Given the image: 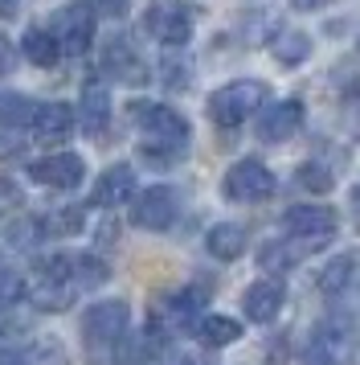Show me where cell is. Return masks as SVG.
Segmentation results:
<instances>
[{"label":"cell","instance_id":"1","mask_svg":"<svg viewBox=\"0 0 360 365\" xmlns=\"http://www.w3.org/2000/svg\"><path fill=\"white\" fill-rule=\"evenodd\" d=\"M131 119L144 128L147 144H144V156L147 160H176L184 156L189 148V119L172 111V107H160V103H131Z\"/></svg>","mask_w":360,"mask_h":365},{"label":"cell","instance_id":"2","mask_svg":"<svg viewBox=\"0 0 360 365\" xmlns=\"http://www.w3.org/2000/svg\"><path fill=\"white\" fill-rule=\"evenodd\" d=\"M266 83H258V78H238V83H226L221 91H213L209 95V115L217 128H242L245 119L258 111L262 103H266Z\"/></svg>","mask_w":360,"mask_h":365},{"label":"cell","instance_id":"3","mask_svg":"<svg viewBox=\"0 0 360 365\" xmlns=\"http://www.w3.org/2000/svg\"><path fill=\"white\" fill-rule=\"evenodd\" d=\"M131 324V308L123 299H102V304H90V312L82 320V341L90 353H107L115 349L123 336H127Z\"/></svg>","mask_w":360,"mask_h":365},{"label":"cell","instance_id":"4","mask_svg":"<svg viewBox=\"0 0 360 365\" xmlns=\"http://www.w3.org/2000/svg\"><path fill=\"white\" fill-rule=\"evenodd\" d=\"M193 25H196V9L189 0H168V4H156L147 13V34L164 46H184L193 37Z\"/></svg>","mask_w":360,"mask_h":365},{"label":"cell","instance_id":"5","mask_svg":"<svg viewBox=\"0 0 360 365\" xmlns=\"http://www.w3.org/2000/svg\"><path fill=\"white\" fill-rule=\"evenodd\" d=\"M180 214V197L176 189L168 185H152L144 193H135V205H131V222L139 230H168Z\"/></svg>","mask_w":360,"mask_h":365},{"label":"cell","instance_id":"6","mask_svg":"<svg viewBox=\"0 0 360 365\" xmlns=\"http://www.w3.org/2000/svg\"><path fill=\"white\" fill-rule=\"evenodd\" d=\"M221 193L233 201H266L275 193V173L262 165V160H238V165L226 173V181H221Z\"/></svg>","mask_w":360,"mask_h":365},{"label":"cell","instance_id":"7","mask_svg":"<svg viewBox=\"0 0 360 365\" xmlns=\"http://www.w3.org/2000/svg\"><path fill=\"white\" fill-rule=\"evenodd\" d=\"M29 177L37 185H46V189H78L82 177H86V165H82V156H74V152H53V156L33 160Z\"/></svg>","mask_w":360,"mask_h":365},{"label":"cell","instance_id":"8","mask_svg":"<svg viewBox=\"0 0 360 365\" xmlns=\"http://www.w3.org/2000/svg\"><path fill=\"white\" fill-rule=\"evenodd\" d=\"M53 37L62 41V53H86L95 41V13L86 4H70L53 25Z\"/></svg>","mask_w":360,"mask_h":365},{"label":"cell","instance_id":"9","mask_svg":"<svg viewBox=\"0 0 360 365\" xmlns=\"http://www.w3.org/2000/svg\"><path fill=\"white\" fill-rule=\"evenodd\" d=\"M242 308H245V320H254V324H270L282 308V279L275 275H262L245 287L242 296Z\"/></svg>","mask_w":360,"mask_h":365},{"label":"cell","instance_id":"10","mask_svg":"<svg viewBox=\"0 0 360 365\" xmlns=\"http://www.w3.org/2000/svg\"><path fill=\"white\" fill-rule=\"evenodd\" d=\"M299 123H303V99H282L275 107H266L258 119V140L266 144H282V140H291L299 132Z\"/></svg>","mask_w":360,"mask_h":365},{"label":"cell","instance_id":"11","mask_svg":"<svg viewBox=\"0 0 360 365\" xmlns=\"http://www.w3.org/2000/svg\"><path fill=\"white\" fill-rule=\"evenodd\" d=\"M102 74H111V78H119V83H131V86L147 83L144 58L131 50L123 37H111V41L102 46Z\"/></svg>","mask_w":360,"mask_h":365},{"label":"cell","instance_id":"12","mask_svg":"<svg viewBox=\"0 0 360 365\" xmlns=\"http://www.w3.org/2000/svg\"><path fill=\"white\" fill-rule=\"evenodd\" d=\"M29 132L41 140V144H58L74 132V107L70 103H37L33 107V123Z\"/></svg>","mask_w":360,"mask_h":365},{"label":"cell","instance_id":"13","mask_svg":"<svg viewBox=\"0 0 360 365\" xmlns=\"http://www.w3.org/2000/svg\"><path fill=\"white\" fill-rule=\"evenodd\" d=\"M282 226L291 234H303V238H327V234H336L340 217L327 205H291L282 214Z\"/></svg>","mask_w":360,"mask_h":365},{"label":"cell","instance_id":"14","mask_svg":"<svg viewBox=\"0 0 360 365\" xmlns=\"http://www.w3.org/2000/svg\"><path fill=\"white\" fill-rule=\"evenodd\" d=\"M131 197H135V168H127V165H111L95 181V189H90V201L102 205V210L127 205Z\"/></svg>","mask_w":360,"mask_h":365},{"label":"cell","instance_id":"15","mask_svg":"<svg viewBox=\"0 0 360 365\" xmlns=\"http://www.w3.org/2000/svg\"><path fill=\"white\" fill-rule=\"evenodd\" d=\"M111 123V91L102 83H86L82 86V128L86 135H102Z\"/></svg>","mask_w":360,"mask_h":365},{"label":"cell","instance_id":"16","mask_svg":"<svg viewBox=\"0 0 360 365\" xmlns=\"http://www.w3.org/2000/svg\"><path fill=\"white\" fill-rule=\"evenodd\" d=\"M327 238H303V234H291L275 247H262V267H287V263H299L315 250H324Z\"/></svg>","mask_w":360,"mask_h":365},{"label":"cell","instance_id":"17","mask_svg":"<svg viewBox=\"0 0 360 365\" xmlns=\"http://www.w3.org/2000/svg\"><path fill=\"white\" fill-rule=\"evenodd\" d=\"M205 247H209L213 259H221V263H233V259H242L245 255V230L238 222H217L205 238Z\"/></svg>","mask_w":360,"mask_h":365},{"label":"cell","instance_id":"18","mask_svg":"<svg viewBox=\"0 0 360 365\" xmlns=\"http://www.w3.org/2000/svg\"><path fill=\"white\" fill-rule=\"evenodd\" d=\"M196 336L213 349H226L233 341H242V324L233 320V316H205L201 324H196Z\"/></svg>","mask_w":360,"mask_h":365},{"label":"cell","instance_id":"19","mask_svg":"<svg viewBox=\"0 0 360 365\" xmlns=\"http://www.w3.org/2000/svg\"><path fill=\"white\" fill-rule=\"evenodd\" d=\"M25 58H29L33 66H58L62 41L49 34V29H29V34H25Z\"/></svg>","mask_w":360,"mask_h":365},{"label":"cell","instance_id":"20","mask_svg":"<svg viewBox=\"0 0 360 365\" xmlns=\"http://www.w3.org/2000/svg\"><path fill=\"white\" fill-rule=\"evenodd\" d=\"M270 53H275V62H282V66H299V62L311 58V37L307 34H278L270 41Z\"/></svg>","mask_w":360,"mask_h":365},{"label":"cell","instance_id":"21","mask_svg":"<svg viewBox=\"0 0 360 365\" xmlns=\"http://www.w3.org/2000/svg\"><path fill=\"white\" fill-rule=\"evenodd\" d=\"M356 263H360V259L352 255V250L340 255V259H332V267L319 275V292H324V296H340L344 287L352 283V275H356Z\"/></svg>","mask_w":360,"mask_h":365},{"label":"cell","instance_id":"22","mask_svg":"<svg viewBox=\"0 0 360 365\" xmlns=\"http://www.w3.org/2000/svg\"><path fill=\"white\" fill-rule=\"evenodd\" d=\"M33 107L37 103H29L25 95H0V128H29L33 123Z\"/></svg>","mask_w":360,"mask_h":365},{"label":"cell","instance_id":"23","mask_svg":"<svg viewBox=\"0 0 360 365\" xmlns=\"http://www.w3.org/2000/svg\"><path fill=\"white\" fill-rule=\"evenodd\" d=\"M299 185L311 189V193H327L332 185H336V173L319 160H307V165H299Z\"/></svg>","mask_w":360,"mask_h":365},{"label":"cell","instance_id":"24","mask_svg":"<svg viewBox=\"0 0 360 365\" xmlns=\"http://www.w3.org/2000/svg\"><path fill=\"white\" fill-rule=\"evenodd\" d=\"M74 287H98V283L111 279V271H107V263H98V259H90V255H82V259H74Z\"/></svg>","mask_w":360,"mask_h":365},{"label":"cell","instance_id":"25","mask_svg":"<svg viewBox=\"0 0 360 365\" xmlns=\"http://www.w3.org/2000/svg\"><path fill=\"white\" fill-rule=\"evenodd\" d=\"M299 365H336V353H332V345H327V341H319V336H315V341L299 353Z\"/></svg>","mask_w":360,"mask_h":365},{"label":"cell","instance_id":"26","mask_svg":"<svg viewBox=\"0 0 360 365\" xmlns=\"http://www.w3.org/2000/svg\"><path fill=\"white\" fill-rule=\"evenodd\" d=\"M86 4H90L95 17H111V21L127 17V0H86Z\"/></svg>","mask_w":360,"mask_h":365},{"label":"cell","instance_id":"27","mask_svg":"<svg viewBox=\"0 0 360 365\" xmlns=\"http://www.w3.org/2000/svg\"><path fill=\"white\" fill-rule=\"evenodd\" d=\"M164 86L184 91V86H189V66H184V62H164Z\"/></svg>","mask_w":360,"mask_h":365},{"label":"cell","instance_id":"28","mask_svg":"<svg viewBox=\"0 0 360 365\" xmlns=\"http://www.w3.org/2000/svg\"><path fill=\"white\" fill-rule=\"evenodd\" d=\"M25 296V283L16 279V275H4L0 271V304H13V299Z\"/></svg>","mask_w":360,"mask_h":365},{"label":"cell","instance_id":"29","mask_svg":"<svg viewBox=\"0 0 360 365\" xmlns=\"http://www.w3.org/2000/svg\"><path fill=\"white\" fill-rule=\"evenodd\" d=\"M9 70H13V41L0 34V78H4Z\"/></svg>","mask_w":360,"mask_h":365},{"label":"cell","instance_id":"30","mask_svg":"<svg viewBox=\"0 0 360 365\" xmlns=\"http://www.w3.org/2000/svg\"><path fill=\"white\" fill-rule=\"evenodd\" d=\"M295 9H299V13H315V9H324L327 0H291Z\"/></svg>","mask_w":360,"mask_h":365},{"label":"cell","instance_id":"31","mask_svg":"<svg viewBox=\"0 0 360 365\" xmlns=\"http://www.w3.org/2000/svg\"><path fill=\"white\" fill-rule=\"evenodd\" d=\"M16 13V0H0V17H13Z\"/></svg>","mask_w":360,"mask_h":365},{"label":"cell","instance_id":"32","mask_svg":"<svg viewBox=\"0 0 360 365\" xmlns=\"http://www.w3.org/2000/svg\"><path fill=\"white\" fill-rule=\"evenodd\" d=\"M0 365H21V357L16 353H0Z\"/></svg>","mask_w":360,"mask_h":365},{"label":"cell","instance_id":"33","mask_svg":"<svg viewBox=\"0 0 360 365\" xmlns=\"http://www.w3.org/2000/svg\"><path fill=\"white\" fill-rule=\"evenodd\" d=\"M176 365H205V361H196V357H180Z\"/></svg>","mask_w":360,"mask_h":365},{"label":"cell","instance_id":"34","mask_svg":"<svg viewBox=\"0 0 360 365\" xmlns=\"http://www.w3.org/2000/svg\"><path fill=\"white\" fill-rule=\"evenodd\" d=\"M352 201H356V210H360V185H356V189H352Z\"/></svg>","mask_w":360,"mask_h":365}]
</instances>
